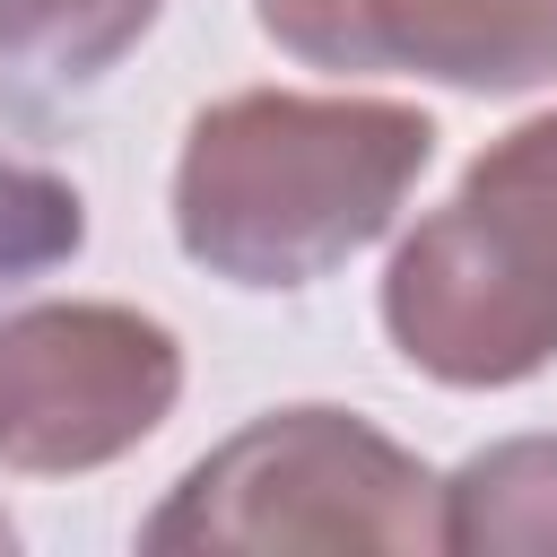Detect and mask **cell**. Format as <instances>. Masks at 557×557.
Returning <instances> with one entry per match:
<instances>
[{
  "label": "cell",
  "mask_w": 557,
  "mask_h": 557,
  "mask_svg": "<svg viewBox=\"0 0 557 557\" xmlns=\"http://www.w3.org/2000/svg\"><path fill=\"white\" fill-rule=\"evenodd\" d=\"M392 348L453 392H505L557 366V113L470 157L383 270Z\"/></svg>",
  "instance_id": "2"
},
{
  "label": "cell",
  "mask_w": 557,
  "mask_h": 557,
  "mask_svg": "<svg viewBox=\"0 0 557 557\" xmlns=\"http://www.w3.org/2000/svg\"><path fill=\"white\" fill-rule=\"evenodd\" d=\"M157 557H278V548H444V479L348 409H270L200 453L139 522Z\"/></svg>",
  "instance_id": "3"
},
{
  "label": "cell",
  "mask_w": 557,
  "mask_h": 557,
  "mask_svg": "<svg viewBox=\"0 0 557 557\" xmlns=\"http://www.w3.org/2000/svg\"><path fill=\"white\" fill-rule=\"evenodd\" d=\"M183 400V339L139 305H26L0 322V470L78 479L139 453Z\"/></svg>",
  "instance_id": "4"
},
{
  "label": "cell",
  "mask_w": 557,
  "mask_h": 557,
  "mask_svg": "<svg viewBox=\"0 0 557 557\" xmlns=\"http://www.w3.org/2000/svg\"><path fill=\"white\" fill-rule=\"evenodd\" d=\"M0 548H17V522H9V513H0Z\"/></svg>",
  "instance_id": "9"
},
{
  "label": "cell",
  "mask_w": 557,
  "mask_h": 557,
  "mask_svg": "<svg viewBox=\"0 0 557 557\" xmlns=\"http://www.w3.org/2000/svg\"><path fill=\"white\" fill-rule=\"evenodd\" d=\"M453 557H557V435H513L444 479Z\"/></svg>",
  "instance_id": "6"
},
{
  "label": "cell",
  "mask_w": 557,
  "mask_h": 557,
  "mask_svg": "<svg viewBox=\"0 0 557 557\" xmlns=\"http://www.w3.org/2000/svg\"><path fill=\"white\" fill-rule=\"evenodd\" d=\"M426 157L435 122L392 96H218L174 157V244L226 287H313L400 218Z\"/></svg>",
  "instance_id": "1"
},
{
  "label": "cell",
  "mask_w": 557,
  "mask_h": 557,
  "mask_svg": "<svg viewBox=\"0 0 557 557\" xmlns=\"http://www.w3.org/2000/svg\"><path fill=\"white\" fill-rule=\"evenodd\" d=\"M261 35L339 78L522 96L557 78V0H252Z\"/></svg>",
  "instance_id": "5"
},
{
  "label": "cell",
  "mask_w": 557,
  "mask_h": 557,
  "mask_svg": "<svg viewBox=\"0 0 557 557\" xmlns=\"http://www.w3.org/2000/svg\"><path fill=\"white\" fill-rule=\"evenodd\" d=\"M165 0H0V70L26 87H96Z\"/></svg>",
  "instance_id": "7"
},
{
  "label": "cell",
  "mask_w": 557,
  "mask_h": 557,
  "mask_svg": "<svg viewBox=\"0 0 557 557\" xmlns=\"http://www.w3.org/2000/svg\"><path fill=\"white\" fill-rule=\"evenodd\" d=\"M78 244H87V200L44 165H9L0 157V296L35 287Z\"/></svg>",
  "instance_id": "8"
}]
</instances>
